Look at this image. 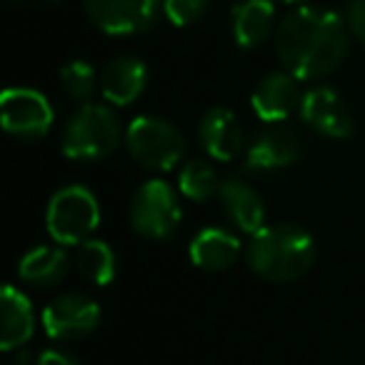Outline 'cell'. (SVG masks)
Listing matches in <instances>:
<instances>
[{
	"label": "cell",
	"mask_w": 365,
	"mask_h": 365,
	"mask_svg": "<svg viewBox=\"0 0 365 365\" xmlns=\"http://www.w3.org/2000/svg\"><path fill=\"white\" fill-rule=\"evenodd\" d=\"M348 33V23L335 11L300 6L275 28V53L298 81H318L345 61Z\"/></svg>",
	"instance_id": "1"
},
{
	"label": "cell",
	"mask_w": 365,
	"mask_h": 365,
	"mask_svg": "<svg viewBox=\"0 0 365 365\" xmlns=\"http://www.w3.org/2000/svg\"><path fill=\"white\" fill-rule=\"evenodd\" d=\"M245 260L260 278L290 283L310 270L315 260V240L308 230L293 223L263 225L258 233L250 235Z\"/></svg>",
	"instance_id": "2"
},
{
	"label": "cell",
	"mask_w": 365,
	"mask_h": 365,
	"mask_svg": "<svg viewBox=\"0 0 365 365\" xmlns=\"http://www.w3.org/2000/svg\"><path fill=\"white\" fill-rule=\"evenodd\" d=\"M120 143V120L113 108L101 103H83L66 123L63 130V153L71 160H103Z\"/></svg>",
	"instance_id": "3"
},
{
	"label": "cell",
	"mask_w": 365,
	"mask_h": 365,
	"mask_svg": "<svg viewBox=\"0 0 365 365\" xmlns=\"http://www.w3.org/2000/svg\"><path fill=\"white\" fill-rule=\"evenodd\" d=\"M101 223V205L86 185H66L51 198L46 225L58 245H81L96 233Z\"/></svg>",
	"instance_id": "4"
},
{
	"label": "cell",
	"mask_w": 365,
	"mask_h": 365,
	"mask_svg": "<svg viewBox=\"0 0 365 365\" xmlns=\"http://www.w3.org/2000/svg\"><path fill=\"white\" fill-rule=\"evenodd\" d=\"M125 145L133 160L148 170H173L185 153V140L170 120L140 115L128 125Z\"/></svg>",
	"instance_id": "5"
},
{
	"label": "cell",
	"mask_w": 365,
	"mask_h": 365,
	"mask_svg": "<svg viewBox=\"0 0 365 365\" xmlns=\"http://www.w3.org/2000/svg\"><path fill=\"white\" fill-rule=\"evenodd\" d=\"M180 218L175 190L163 180H145L130 200V225L148 240H168Z\"/></svg>",
	"instance_id": "6"
},
{
	"label": "cell",
	"mask_w": 365,
	"mask_h": 365,
	"mask_svg": "<svg viewBox=\"0 0 365 365\" xmlns=\"http://www.w3.org/2000/svg\"><path fill=\"white\" fill-rule=\"evenodd\" d=\"M0 118L6 133L16 138H43L53 125V108L33 88H8L0 98Z\"/></svg>",
	"instance_id": "7"
},
{
	"label": "cell",
	"mask_w": 365,
	"mask_h": 365,
	"mask_svg": "<svg viewBox=\"0 0 365 365\" xmlns=\"http://www.w3.org/2000/svg\"><path fill=\"white\" fill-rule=\"evenodd\" d=\"M101 323V305L83 293H63L43 310V328L53 340H78Z\"/></svg>",
	"instance_id": "8"
},
{
	"label": "cell",
	"mask_w": 365,
	"mask_h": 365,
	"mask_svg": "<svg viewBox=\"0 0 365 365\" xmlns=\"http://www.w3.org/2000/svg\"><path fill=\"white\" fill-rule=\"evenodd\" d=\"M96 28L108 36H133L155 23L160 0H83Z\"/></svg>",
	"instance_id": "9"
},
{
	"label": "cell",
	"mask_w": 365,
	"mask_h": 365,
	"mask_svg": "<svg viewBox=\"0 0 365 365\" xmlns=\"http://www.w3.org/2000/svg\"><path fill=\"white\" fill-rule=\"evenodd\" d=\"M298 113L305 125H310L325 138L340 140V138L353 135L355 130L353 110L343 101V96L330 86H315L305 91Z\"/></svg>",
	"instance_id": "10"
},
{
	"label": "cell",
	"mask_w": 365,
	"mask_h": 365,
	"mask_svg": "<svg viewBox=\"0 0 365 365\" xmlns=\"http://www.w3.org/2000/svg\"><path fill=\"white\" fill-rule=\"evenodd\" d=\"M298 83V78L288 71L268 73L255 86L253 98H250L253 113L270 125L288 120L295 110H300V103H303V93H300Z\"/></svg>",
	"instance_id": "11"
},
{
	"label": "cell",
	"mask_w": 365,
	"mask_h": 365,
	"mask_svg": "<svg viewBox=\"0 0 365 365\" xmlns=\"http://www.w3.org/2000/svg\"><path fill=\"white\" fill-rule=\"evenodd\" d=\"M300 158V140L283 125H270L253 138L245 150L248 170H280Z\"/></svg>",
	"instance_id": "12"
},
{
	"label": "cell",
	"mask_w": 365,
	"mask_h": 365,
	"mask_svg": "<svg viewBox=\"0 0 365 365\" xmlns=\"http://www.w3.org/2000/svg\"><path fill=\"white\" fill-rule=\"evenodd\" d=\"M198 135L205 153L213 160L228 163L243 150V125H240L238 115L228 108H210L200 118Z\"/></svg>",
	"instance_id": "13"
},
{
	"label": "cell",
	"mask_w": 365,
	"mask_h": 365,
	"mask_svg": "<svg viewBox=\"0 0 365 365\" xmlns=\"http://www.w3.org/2000/svg\"><path fill=\"white\" fill-rule=\"evenodd\" d=\"M148 83V68L140 58L120 56L101 73V93L110 106L125 108L140 98Z\"/></svg>",
	"instance_id": "14"
},
{
	"label": "cell",
	"mask_w": 365,
	"mask_h": 365,
	"mask_svg": "<svg viewBox=\"0 0 365 365\" xmlns=\"http://www.w3.org/2000/svg\"><path fill=\"white\" fill-rule=\"evenodd\" d=\"M36 333V313L26 295L13 285L3 288L0 298V348L13 353Z\"/></svg>",
	"instance_id": "15"
},
{
	"label": "cell",
	"mask_w": 365,
	"mask_h": 365,
	"mask_svg": "<svg viewBox=\"0 0 365 365\" xmlns=\"http://www.w3.org/2000/svg\"><path fill=\"white\" fill-rule=\"evenodd\" d=\"M218 198H220V203H223L228 220L240 230V233L253 235L265 225L263 198L250 188L248 182L228 178V180L220 182Z\"/></svg>",
	"instance_id": "16"
},
{
	"label": "cell",
	"mask_w": 365,
	"mask_h": 365,
	"mask_svg": "<svg viewBox=\"0 0 365 365\" xmlns=\"http://www.w3.org/2000/svg\"><path fill=\"white\" fill-rule=\"evenodd\" d=\"M233 38L240 48H258L275 31V3L273 0H240L230 16Z\"/></svg>",
	"instance_id": "17"
},
{
	"label": "cell",
	"mask_w": 365,
	"mask_h": 365,
	"mask_svg": "<svg viewBox=\"0 0 365 365\" xmlns=\"http://www.w3.org/2000/svg\"><path fill=\"white\" fill-rule=\"evenodd\" d=\"M190 260L193 265L203 270H210V273H218V270H225L238 260L240 255V240L235 238L230 230L225 228H210L200 230L193 240H190Z\"/></svg>",
	"instance_id": "18"
},
{
	"label": "cell",
	"mask_w": 365,
	"mask_h": 365,
	"mask_svg": "<svg viewBox=\"0 0 365 365\" xmlns=\"http://www.w3.org/2000/svg\"><path fill=\"white\" fill-rule=\"evenodd\" d=\"M71 270V258L63 248L58 245H38V248H31L18 263V275L21 280L31 285H41V288H48V285H58Z\"/></svg>",
	"instance_id": "19"
},
{
	"label": "cell",
	"mask_w": 365,
	"mask_h": 365,
	"mask_svg": "<svg viewBox=\"0 0 365 365\" xmlns=\"http://www.w3.org/2000/svg\"><path fill=\"white\" fill-rule=\"evenodd\" d=\"M76 268L88 283L103 288L115 278V253L106 240L88 238L76 250Z\"/></svg>",
	"instance_id": "20"
},
{
	"label": "cell",
	"mask_w": 365,
	"mask_h": 365,
	"mask_svg": "<svg viewBox=\"0 0 365 365\" xmlns=\"http://www.w3.org/2000/svg\"><path fill=\"white\" fill-rule=\"evenodd\" d=\"M178 190L193 203H205L220 190L218 173L208 160H188L178 173Z\"/></svg>",
	"instance_id": "21"
},
{
	"label": "cell",
	"mask_w": 365,
	"mask_h": 365,
	"mask_svg": "<svg viewBox=\"0 0 365 365\" xmlns=\"http://www.w3.org/2000/svg\"><path fill=\"white\" fill-rule=\"evenodd\" d=\"M61 83H63V91L68 93V98H73L78 103H88L98 88V73L91 63L73 61L68 66H63Z\"/></svg>",
	"instance_id": "22"
},
{
	"label": "cell",
	"mask_w": 365,
	"mask_h": 365,
	"mask_svg": "<svg viewBox=\"0 0 365 365\" xmlns=\"http://www.w3.org/2000/svg\"><path fill=\"white\" fill-rule=\"evenodd\" d=\"M210 0H163V13L178 28L193 26L208 11Z\"/></svg>",
	"instance_id": "23"
},
{
	"label": "cell",
	"mask_w": 365,
	"mask_h": 365,
	"mask_svg": "<svg viewBox=\"0 0 365 365\" xmlns=\"http://www.w3.org/2000/svg\"><path fill=\"white\" fill-rule=\"evenodd\" d=\"M345 23H348V31L353 33L360 43H365V0H350Z\"/></svg>",
	"instance_id": "24"
},
{
	"label": "cell",
	"mask_w": 365,
	"mask_h": 365,
	"mask_svg": "<svg viewBox=\"0 0 365 365\" xmlns=\"http://www.w3.org/2000/svg\"><path fill=\"white\" fill-rule=\"evenodd\" d=\"M36 365H81L73 353L63 348H48L36 358Z\"/></svg>",
	"instance_id": "25"
},
{
	"label": "cell",
	"mask_w": 365,
	"mask_h": 365,
	"mask_svg": "<svg viewBox=\"0 0 365 365\" xmlns=\"http://www.w3.org/2000/svg\"><path fill=\"white\" fill-rule=\"evenodd\" d=\"M283 3H303V0H283Z\"/></svg>",
	"instance_id": "26"
}]
</instances>
